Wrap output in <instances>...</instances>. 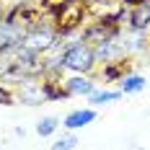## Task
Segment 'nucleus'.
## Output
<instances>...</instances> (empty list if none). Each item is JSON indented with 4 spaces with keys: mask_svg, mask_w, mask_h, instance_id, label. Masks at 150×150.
<instances>
[{
    "mask_svg": "<svg viewBox=\"0 0 150 150\" xmlns=\"http://www.w3.org/2000/svg\"><path fill=\"white\" fill-rule=\"evenodd\" d=\"M18 101L26 106H39L44 104V93H42V86L34 80V83H26V86H21L18 88Z\"/></svg>",
    "mask_w": 150,
    "mask_h": 150,
    "instance_id": "obj_8",
    "label": "nucleus"
},
{
    "mask_svg": "<svg viewBox=\"0 0 150 150\" xmlns=\"http://www.w3.org/2000/svg\"><path fill=\"white\" fill-rule=\"evenodd\" d=\"M62 86H65V91H67V96H86V98L98 88L96 80H93L91 75H78V73H73L70 78H65Z\"/></svg>",
    "mask_w": 150,
    "mask_h": 150,
    "instance_id": "obj_4",
    "label": "nucleus"
},
{
    "mask_svg": "<svg viewBox=\"0 0 150 150\" xmlns=\"http://www.w3.org/2000/svg\"><path fill=\"white\" fill-rule=\"evenodd\" d=\"M57 60H60V67L62 70H70V73H78V75H91L98 62H96V54H93V47L86 44L80 36L62 44V49L57 52Z\"/></svg>",
    "mask_w": 150,
    "mask_h": 150,
    "instance_id": "obj_1",
    "label": "nucleus"
},
{
    "mask_svg": "<svg viewBox=\"0 0 150 150\" xmlns=\"http://www.w3.org/2000/svg\"><path fill=\"white\" fill-rule=\"evenodd\" d=\"M148 88V80H145V75H140V73H129L124 75L119 80V91H122V96H137V93H142V91Z\"/></svg>",
    "mask_w": 150,
    "mask_h": 150,
    "instance_id": "obj_6",
    "label": "nucleus"
},
{
    "mask_svg": "<svg viewBox=\"0 0 150 150\" xmlns=\"http://www.w3.org/2000/svg\"><path fill=\"white\" fill-rule=\"evenodd\" d=\"M127 57L124 60H117V62H106V65H101V78H104L106 83H119L124 75L129 73V65H127Z\"/></svg>",
    "mask_w": 150,
    "mask_h": 150,
    "instance_id": "obj_7",
    "label": "nucleus"
},
{
    "mask_svg": "<svg viewBox=\"0 0 150 150\" xmlns=\"http://www.w3.org/2000/svg\"><path fill=\"white\" fill-rule=\"evenodd\" d=\"M148 36H150V31H148Z\"/></svg>",
    "mask_w": 150,
    "mask_h": 150,
    "instance_id": "obj_15",
    "label": "nucleus"
},
{
    "mask_svg": "<svg viewBox=\"0 0 150 150\" xmlns=\"http://www.w3.org/2000/svg\"><path fill=\"white\" fill-rule=\"evenodd\" d=\"M75 148H78V135H75V132H65L62 137H57V140L52 142L49 150H75Z\"/></svg>",
    "mask_w": 150,
    "mask_h": 150,
    "instance_id": "obj_12",
    "label": "nucleus"
},
{
    "mask_svg": "<svg viewBox=\"0 0 150 150\" xmlns=\"http://www.w3.org/2000/svg\"><path fill=\"white\" fill-rule=\"evenodd\" d=\"M124 29L135 31V34H148L150 31V3H137L132 8H127Z\"/></svg>",
    "mask_w": 150,
    "mask_h": 150,
    "instance_id": "obj_2",
    "label": "nucleus"
},
{
    "mask_svg": "<svg viewBox=\"0 0 150 150\" xmlns=\"http://www.w3.org/2000/svg\"><path fill=\"white\" fill-rule=\"evenodd\" d=\"M60 124H62V119H57V117H42V119L36 122V135L39 137H52L57 129H60Z\"/></svg>",
    "mask_w": 150,
    "mask_h": 150,
    "instance_id": "obj_11",
    "label": "nucleus"
},
{
    "mask_svg": "<svg viewBox=\"0 0 150 150\" xmlns=\"http://www.w3.org/2000/svg\"><path fill=\"white\" fill-rule=\"evenodd\" d=\"M122 98V91L119 88H96L88 96V104L96 109V106H104V104H114Z\"/></svg>",
    "mask_w": 150,
    "mask_h": 150,
    "instance_id": "obj_10",
    "label": "nucleus"
},
{
    "mask_svg": "<svg viewBox=\"0 0 150 150\" xmlns=\"http://www.w3.org/2000/svg\"><path fill=\"white\" fill-rule=\"evenodd\" d=\"M42 93H44V101H60V98H67V91L62 86V80L57 78H42Z\"/></svg>",
    "mask_w": 150,
    "mask_h": 150,
    "instance_id": "obj_9",
    "label": "nucleus"
},
{
    "mask_svg": "<svg viewBox=\"0 0 150 150\" xmlns=\"http://www.w3.org/2000/svg\"><path fill=\"white\" fill-rule=\"evenodd\" d=\"M98 117V111L93 109V106H83V109H73L70 114H65V119H62V127L67 129V132H78V129H83V127H88L93 124Z\"/></svg>",
    "mask_w": 150,
    "mask_h": 150,
    "instance_id": "obj_3",
    "label": "nucleus"
},
{
    "mask_svg": "<svg viewBox=\"0 0 150 150\" xmlns=\"http://www.w3.org/2000/svg\"><path fill=\"white\" fill-rule=\"evenodd\" d=\"M148 49H150V44H148Z\"/></svg>",
    "mask_w": 150,
    "mask_h": 150,
    "instance_id": "obj_16",
    "label": "nucleus"
},
{
    "mask_svg": "<svg viewBox=\"0 0 150 150\" xmlns=\"http://www.w3.org/2000/svg\"><path fill=\"white\" fill-rule=\"evenodd\" d=\"M13 101H16V98H13V93L8 91V86H3V83H0V104H3V106H11Z\"/></svg>",
    "mask_w": 150,
    "mask_h": 150,
    "instance_id": "obj_13",
    "label": "nucleus"
},
{
    "mask_svg": "<svg viewBox=\"0 0 150 150\" xmlns=\"http://www.w3.org/2000/svg\"><path fill=\"white\" fill-rule=\"evenodd\" d=\"M93 54H96V62H98V65L117 62V60H124V47H122L119 36H117V39H109V42L96 44L93 47Z\"/></svg>",
    "mask_w": 150,
    "mask_h": 150,
    "instance_id": "obj_5",
    "label": "nucleus"
},
{
    "mask_svg": "<svg viewBox=\"0 0 150 150\" xmlns=\"http://www.w3.org/2000/svg\"><path fill=\"white\" fill-rule=\"evenodd\" d=\"M0 16H3V11H0Z\"/></svg>",
    "mask_w": 150,
    "mask_h": 150,
    "instance_id": "obj_14",
    "label": "nucleus"
}]
</instances>
